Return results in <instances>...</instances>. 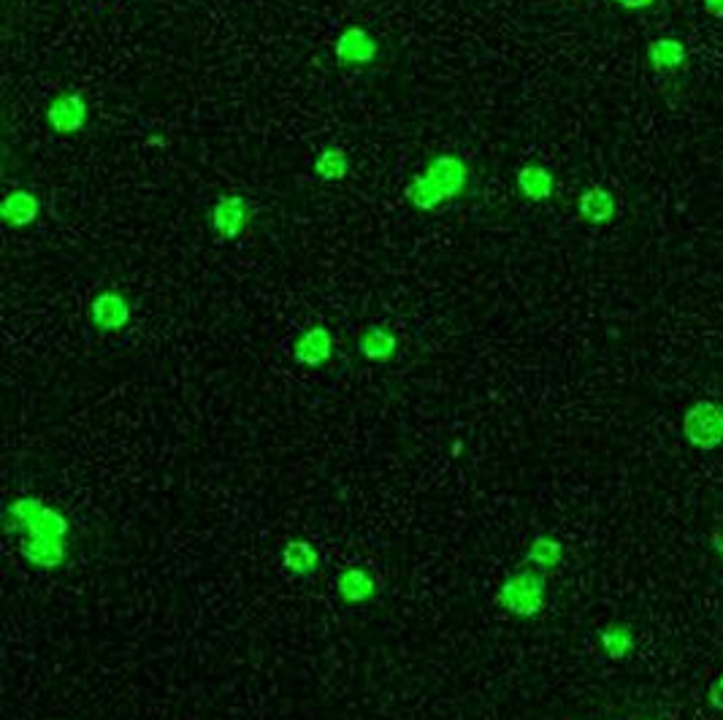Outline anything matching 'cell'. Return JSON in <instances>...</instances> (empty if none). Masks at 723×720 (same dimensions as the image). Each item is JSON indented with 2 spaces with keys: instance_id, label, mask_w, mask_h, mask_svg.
Here are the masks:
<instances>
[{
  "instance_id": "8992f818",
  "label": "cell",
  "mask_w": 723,
  "mask_h": 720,
  "mask_svg": "<svg viewBox=\"0 0 723 720\" xmlns=\"http://www.w3.org/2000/svg\"><path fill=\"white\" fill-rule=\"evenodd\" d=\"M90 107L82 92H60L47 107V125L58 135H73L88 128Z\"/></svg>"
},
{
  "instance_id": "cb8c5ba5",
  "label": "cell",
  "mask_w": 723,
  "mask_h": 720,
  "mask_svg": "<svg viewBox=\"0 0 723 720\" xmlns=\"http://www.w3.org/2000/svg\"><path fill=\"white\" fill-rule=\"evenodd\" d=\"M618 6H623V9L629 11H645V9H653L655 0H615Z\"/></svg>"
},
{
  "instance_id": "44dd1931",
  "label": "cell",
  "mask_w": 723,
  "mask_h": 720,
  "mask_svg": "<svg viewBox=\"0 0 723 720\" xmlns=\"http://www.w3.org/2000/svg\"><path fill=\"white\" fill-rule=\"evenodd\" d=\"M404 199H407L409 203H413L415 209H418V212H437V209H442L445 206V199H442V193H439L437 187H434V182L428 180L426 174H420L415 176L413 182L407 184V190H404Z\"/></svg>"
},
{
  "instance_id": "8fae6325",
  "label": "cell",
  "mask_w": 723,
  "mask_h": 720,
  "mask_svg": "<svg viewBox=\"0 0 723 720\" xmlns=\"http://www.w3.org/2000/svg\"><path fill=\"white\" fill-rule=\"evenodd\" d=\"M578 214L588 225H610L618 214L615 193L610 187H604V184H593V187L583 190L578 199Z\"/></svg>"
},
{
  "instance_id": "ac0fdd59",
  "label": "cell",
  "mask_w": 723,
  "mask_h": 720,
  "mask_svg": "<svg viewBox=\"0 0 723 720\" xmlns=\"http://www.w3.org/2000/svg\"><path fill=\"white\" fill-rule=\"evenodd\" d=\"M599 648L612 661H623L634 650V629L627 623H607L599 629Z\"/></svg>"
},
{
  "instance_id": "e0dca14e",
  "label": "cell",
  "mask_w": 723,
  "mask_h": 720,
  "mask_svg": "<svg viewBox=\"0 0 723 720\" xmlns=\"http://www.w3.org/2000/svg\"><path fill=\"white\" fill-rule=\"evenodd\" d=\"M282 566L296 577H315L320 569V552L312 541L291 539L282 547Z\"/></svg>"
},
{
  "instance_id": "9c48e42d",
  "label": "cell",
  "mask_w": 723,
  "mask_h": 720,
  "mask_svg": "<svg viewBox=\"0 0 723 720\" xmlns=\"http://www.w3.org/2000/svg\"><path fill=\"white\" fill-rule=\"evenodd\" d=\"M17 531L22 534L20 552L28 564L39 569H58L60 564H65V539L35 531V528H17Z\"/></svg>"
},
{
  "instance_id": "5bb4252c",
  "label": "cell",
  "mask_w": 723,
  "mask_h": 720,
  "mask_svg": "<svg viewBox=\"0 0 723 720\" xmlns=\"http://www.w3.org/2000/svg\"><path fill=\"white\" fill-rule=\"evenodd\" d=\"M515 184H518V193L523 195L526 201L542 203L550 201L556 193V174L548 169V165L529 163L523 169H518L515 174Z\"/></svg>"
},
{
  "instance_id": "52a82bcc",
  "label": "cell",
  "mask_w": 723,
  "mask_h": 720,
  "mask_svg": "<svg viewBox=\"0 0 723 720\" xmlns=\"http://www.w3.org/2000/svg\"><path fill=\"white\" fill-rule=\"evenodd\" d=\"M334 58L342 68H366V65L377 63L379 41L374 39L366 28L353 24V28L342 30L339 39H336Z\"/></svg>"
},
{
  "instance_id": "ffe728a7",
  "label": "cell",
  "mask_w": 723,
  "mask_h": 720,
  "mask_svg": "<svg viewBox=\"0 0 723 720\" xmlns=\"http://www.w3.org/2000/svg\"><path fill=\"white\" fill-rule=\"evenodd\" d=\"M315 176L320 182H342L350 176V155H347L342 146H326V150L320 152V155L315 158Z\"/></svg>"
},
{
  "instance_id": "2e32d148",
  "label": "cell",
  "mask_w": 723,
  "mask_h": 720,
  "mask_svg": "<svg viewBox=\"0 0 723 720\" xmlns=\"http://www.w3.org/2000/svg\"><path fill=\"white\" fill-rule=\"evenodd\" d=\"M355 347H358V355L364 361L390 363L398 353V338L396 334H390L388 328H383V325H371V328H366L364 334L358 336Z\"/></svg>"
},
{
  "instance_id": "3957f363",
  "label": "cell",
  "mask_w": 723,
  "mask_h": 720,
  "mask_svg": "<svg viewBox=\"0 0 723 720\" xmlns=\"http://www.w3.org/2000/svg\"><path fill=\"white\" fill-rule=\"evenodd\" d=\"M255 220L253 201L238 193H225L212 203L210 209V227L223 242H236L250 231Z\"/></svg>"
},
{
  "instance_id": "30bf717a",
  "label": "cell",
  "mask_w": 723,
  "mask_h": 720,
  "mask_svg": "<svg viewBox=\"0 0 723 720\" xmlns=\"http://www.w3.org/2000/svg\"><path fill=\"white\" fill-rule=\"evenodd\" d=\"M336 338L326 325H312L293 342V361L304 368H320L334 358Z\"/></svg>"
},
{
  "instance_id": "603a6c76",
  "label": "cell",
  "mask_w": 723,
  "mask_h": 720,
  "mask_svg": "<svg viewBox=\"0 0 723 720\" xmlns=\"http://www.w3.org/2000/svg\"><path fill=\"white\" fill-rule=\"evenodd\" d=\"M702 9L713 20H723V0H702Z\"/></svg>"
},
{
  "instance_id": "d6986e66",
  "label": "cell",
  "mask_w": 723,
  "mask_h": 720,
  "mask_svg": "<svg viewBox=\"0 0 723 720\" xmlns=\"http://www.w3.org/2000/svg\"><path fill=\"white\" fill-rule=\"evenodd\" d=\"M526 561L537 566L539 571L559 569L563 564V541L550 537V534H537V537L531 539L529 552H526Z\"/></svg>"
},
{
  "instance_id": "d4e9b609",
  "label": "cell",
  "mask_w": 723,
  "mask_h": 720,
  "mask_svg": "<svg viewBox=\"0 0 723 720\" xmlns=\"http://www.w3.org/2000/svg\"><path fill=\"white\" fill-rule=\"evenodd\" d=\"M713 547H715V552H719V556L723 558V526L713 534Z\"/></svg>"
},
{
  "instance_id": "9a60e30c",
  "label": "cell",
  "mask_w": 723,
  "mask_h": 720,
  "mask_svg": "<svg viewBox=\"0 0 723 720\" xmlns=\"http://www.w3.org/2000/svg\"><path fill=\"white\" fill-rule=\"evenodd\" d=\"M41 214V201L39 195L30 193V190H11L6 193L3 203H0V217L9 227H28L39 220Z\"/></svg>"
},
{
  "instance_id": "4fadbf2b",
  "label": "cell",
  "mask_w": 723,
  "mask_h": 720,
  "mask_svg": "<svg viewBox=\"0 0 723 720\" xmlns=\"http://www.w3.org/2000/svg\"><path fill=\"white\" fill-rule=\"evenodd\" d=\"M336 596L345 605H366L377 596V580L366 566H350L336 577Z\"/></svg>"
},
{
  "instance_id": "7a4b0ae2",
  "label": "cell",
  "mask_w": 723,
  "mask_h": 720,
  "mask_svg": "<svg viewBox=\"0 0 723 720\" xmlns=\"http://www.w3.org/2000/svg\"><path fill=\"white\" fill-rule=\"evenodd\" d=\"M683 436L696 450H719L723 445V406L710 398L691 404L683 415Z\"/></svg>"
},
{
  "instance_id": "ba28073f",
  "label": "cell",
  "mask_w": 723,
  "mask_h": 720,
  "mask_svg": "<svg viewBox=\"0 0 723 720\" xmlns=\"http://www.w3.org/2000/svg\"><path fill=\"white\" fill-rule=\"evenodd\" d=\"M133 310L131 301L120 291H101L90 301V320L103 334H118V331L131 325Z\"/></svg>"
},
{
  "instance_id": "5b68a950",
  "label": "cell",
  "mask_w": 723,
  "mask_h": 720,
  "mask_svg": "<svg viewBox=\"0 0 723 720\" xmlns=\"http://www.w3.org/2000/svg\"><path fill=\"white\" fill-rule=\"evenodd\" d=\"M422 174L434 182V187L442 193V199L450 203L461 195H467L471 184V169L464 158L458 155H439L422 169Z\"/></svg>"
},
{
  "instance_id": "6da1fadb",
  "label": "cell",
  "mask_w": 723,
  "mask_h": 720,
  "mask_svg": "<svg viewBox=\"0 0 723 720\" xmlns=\"http://www.w3.org/2000/svg\"><path fill=\"white\" fill-rule=\"evenodd\" d=\"M548 601V580L539 569H520L501 582L496 605L512 618H537Z\"/></svg>"
},
{
  "instance_id": "7402d4cb",
  "label": "cell",
  "mask_w": 723,
  "mask_h": 720,
  "mask_svg": "<svg viewBox=\"0 0 723 720\" xmlns=\"http://www.w3.org/2000/svg\"><path fill=\"white\" fill-rule=\"evenodd\" d=\"M707 699H710V704L715 707V710H721V712H723V675H721V677H715V680L710 682Z\"/></svg>"
},
{
  "instance_id": "7c38bea8",
  "label": "cell",
  "mask_w": 723,
  "mask_h": 720,
  "mask_svg": "<svg viewBox=\"0 0 723 720\" xmlns=\"http://www.w3.org/2000/svg\"><path fill=\"white\" fill-rule=\"evenodd\" d=\"M689 63V47L685 41L672 39V36H661L648 44V65L659 77H672V73L683 71V65Z\"/></svg>"
},
{
  "instance_id": "277c9868",
  "label": "cell",
  "mask_w": 723,
  "mask_h": 720,
  "mask_svg": "<svg viewBox=\"0 0 723 720\" xmlns=\"http://www.w3.org/2000/svg\"><path fill=\"white\" fill-rule=\"evenodd\" d=\"M6 520H9V531L17 528H35V531L52 534V537L65 539L69 537V520L58 513V509L47 507L39 498H17L6 509Z\"/></svg>"
}]
</instances>
